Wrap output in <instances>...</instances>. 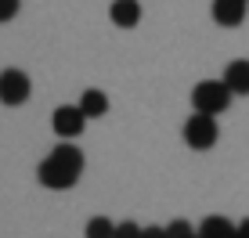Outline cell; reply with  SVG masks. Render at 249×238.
<instances>
[{"instance_id":"obj_12","label":"cell","mask_w":249,"mask_h":238,"mask_svg":"<svg viewBox=\"0 0 249 238\" xmlns=\"http://www.w3.org/2000/svg\"><path fill=\"white\" fill-rule=\"evenodd\" d=\"M195 235V227L188 224V220H174V224H166V238H188Z\"/></svg>"},{"instance_id":"obj_11","label":"cell","mask_w":249,"mask_h":238,"mask_svg":"<svg viewBox=\"0 0 249 238\" xmlns=\"http://www.w3.org/2000/svg\"><path fill=\"white\" fill-rule=\"evenodd\" d=\"M116 235V224L108 217H94L87 220V238H112Z\"/></svg>"},{"instance_id":"obj_3","label":"cell","mask_w":249,"mask_h":238,"mask_svg":"<svg viewBox=\"0 0 249 238\" xmlns=\"http://www.w3.org/2000/svg\"><path fill=\"white\" fill-rule=\"evenodd\" d=\"M184 144H188V148H195V152L213 148V144H217V119L195 112V116L184 123Z\"/></svg>"},{"instance_id":"obj_14","label":"cell","mask_w":249,"mask_h":238,"mask_svg":"<svg viewBox=\"0 0 249 238\" xmlns=\"http://www.w3.org/2000/svg\"><path fill=\"white\" fill-rule=\"evenodd\" d=\"M22 0H0V22H11L15 15H18Z\"/></svg>"},{"instance_id":"obj_4","label":"cell","mask_w":249,"mask_h":238,"mask_svg":"<svg viewBox=\"0 0 249 238\" xmlns=\"http://www.w3.org/2000/svg\"><path fill=\"white\" fill-rule=\"evenodd\" d=\"M29 90H33V83L22 69H4L0 72V101H4V105H25V101H29Z\"/></svg>"},{"instance_id":"obj_15","label":"cell","mask_w":249,"mask_h":238,"mask_svg":"<svg viewBox=\"0 0 249 238\" xmlns=\"http://www.w3.org/2000/svg\"><path fill=\"white\" fill-rule=\"evenodd\" d=\"M141 238H166V227H141Z\"/></svg>"},{"instance_id":"obj_9","label":"cell","mask_w":249,"mask_h":238,"mask_svg":"<svg viewBox=\"0 0 249 238\" xmlns=\"http://www.w3.org/2000/svg\"><path fill=\"white\" fill-rule=\"evenodd\" d=\"M80 112L83 116H87V119H101V116H105L108 112V98L105 94H101V90H83V98H80Z\"/></svg>"},{"instance_id":"obj_6","label":"cell","mask_w":249,"mask_h":238,"mask_svg":"<svg viewBox=\"0 0 249 238\" xmlns=\"http://www.w3.org/2000/svg\"><path fill=\"white\" fill-rule=\"evenodd\" d=\"M224 87L231 94H249V62L246 58H235L224 69Z\"/></svg>"},{"instance_id":"obj_2","label":"cell","mask_w":249,"mask_h":238,"mask_svg":"<svg viewBox=\"0 0 249 238\" xmlns=\"http://www.w3.org/2000/svg\"><path fill=\"white\" fill-rule=\"evenodd\" d=\"M192 105H195V112H202V116H217L231 105V90L224 87V80H202V83H195V90H192Z\"/></svg>"},{"instance_id":"obj_7","label":"cell","mask_w":249,"mask_h":238,"mask_svg":"<svg viewBox=\"0 0 249 238\" xmlns=\"http://www.w3.org/2000/svg\"><path fill=\"white\" fill-rule=\"evenodd\" d=\"M108 15H112V22L119 29H134V25L141 22V4H137V0H112Z\"/></svg>"},{"instance_id":"obj_1","label":"cell","mask_w":249,"mask_h":238,"mask_svg":"<svg viewBox=\"0 0 249 238\" xmlns=\"http://www.w3.org/2000/svg\"><path fill=\"white\" fill-rule=\"evenodd\" d=\"M80 173H83V152L72 148V144H58V148L51 152L44 163L36 166L40 184H44V188H51V191L72 188V184L80 181Z\"/></svg>"},{"instance_id":"obj_8","label":"cell","mask_w":249,"mask_h":238,"mask_svg":"<svg viewBox=\"0 0 249 238\" xmlns=\"http://www.w3.org/2000/svg\"><path fill=\"white\" fill-rule=\"evenodd\" d=\"M242 18H246V4L213 0V22H217V25H228V29H235V25H242Z\"/></svg>"},{"instance_id":"obj_10","label":"cell","mask_w":249,"mask_h":238,"mask_svg":"<svg viewBox=\"0 0 249 238\" xmlns=\"http://www.w3.org/2000/svg\"><path fill=\"white\" fill-rule=\"evenodd\" d=\"M199 238H235V224L228 217H206L199 224Z\"/></svg>"},{"instance_id":"obj_5","label":"cell","mask_w":249,"mask_h":238,"mask_svg":"<svg viewBox=\"0 0 249 238\" xmlns=\"http://www.w3.org/2000/svg\"><path fill=\"white\" fill-rule=\"evenodd\" d=\"M83 123H87V116L80 112V105H62L54 108V119H51V126L58 130V137H80L83 134Z\"/></svg>"},{"instance_id":"obj_18","label":"cell","mask_w":249,"mask_h":238,"mask_svg":"<svg viewBox=\"0 0 249 238\" xmlns=\"http://www.w3.org/2000/svg\"><path fill=\"white\" fill-rule=\"evenodd\" d=\"M188 238H199V231H195V235H188Z\"/></svg>"},{"instance_id":"obj_17","label":"cell","mask_w":249,"mask_h":238,"mask_svg":"<svg viewBox=\"0 0 249 238\" xmlns=\"http://www.w3.org/2000/svg\"><path fill=\"white\" fill-rule=\"evenodd\" d=\"M228 4H246V0H228Z\"/></svg>"},{"instance_id":"obj_13","label":"cell","mask_w":249,"mask_h":238,"mask_svg":"<svg viewBox=\"0 0 249 238\" xmlns=\"http://www.w3.org/2000/svg\"><path fill=\"white\" fill-rule=\"evenodd\" d=\"M112 238H141V227H137L134 220H123V224H116V235Z\"/></svg>"},{"instance_id":"obj_16","label":"cell","mask_w":249,"mask_h":238,"mask_svg":"<svg viewBox=\"0 0 249 238\" xmlns=\"http://www.w3.org/2000/svg\"><path fill=\"white\" fill-rule=\"evenodd\" d=\"M235 238H249V217L242 220V224H235Z\"/></svg>"}]
</instances>
